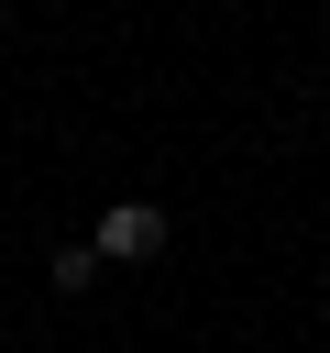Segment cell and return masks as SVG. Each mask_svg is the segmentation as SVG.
I'll use <instances>...</instances> for the list:
<instances>
[{
    "label": "cell",
    "mask_w": 330,
    "mask_h": 353,
    "mask_svg": "<svg viewBox=\"0 0 330 353\" xmlns=\"http://www.w3.org/2000/svg\"><path fill=\"white\" fill-rule=\"evenodd\" d=\"M143 254H165V210H143V199H121V210L99 221V265H143Z\"/></svg>",
    "instance_id": "6da1fadb"
},
{
    "label": "cell",
    "mask_w": 330,
    "mask_h": 353,
    "mask_svg": "<svg viewBox=\"0 0 330 353\" xmlns=\"http://www.w3.org/2000/svg\"><path fill=\"white\" fill-rule=\"evenodd\" d=\"M44 276H55V287H66V298H77V287H88V276H99V243H77V254H55V265H44Z\"/></svg>",
    "instance_id": "7a4b0ae2"
}]
</instances>
